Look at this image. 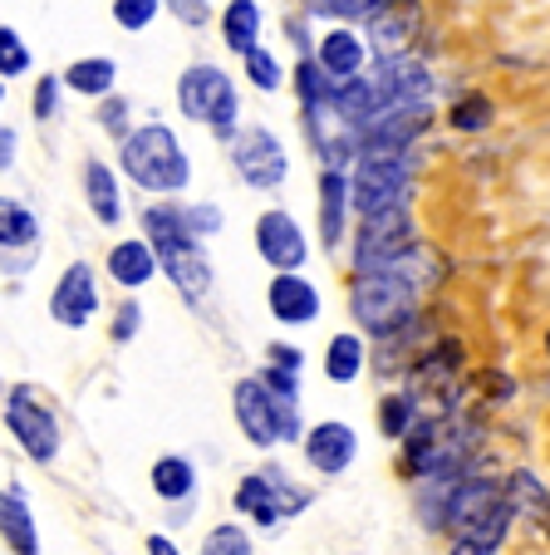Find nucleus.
I'll list each match as a JSON object with an SVG mask.
<instances>
[{
  "label": "nucleus",
  "mask_w": 550,
  "mask_h": 555,
  "mask_svg": "<svg viewBox=\"0 0 550 555\" xmlns=\"http://www.w3.org/2000/svg\"><path fill=\"white\" fill-rule=\"evenodd\" d=\"M118 168L133 188H143L148 197H182L192 188V157L177 138V128L167 124H138L133 133L118 143Z\"/></svg>",
  "instance_id": "f257e3e1"
},
{
  "label": "nucleus",
  "mask_w": 550,
  "mask_h": 555,
  "mask_svg": "<svg viewBox=\"0 0 550 555\" xmlns=\"http://www.w3.org/2000/svg\"><path fill=\"white\" fill-rule=\"evenodd\" d=\"M349 310L369 335L388 339V335H398V330H408V320H413L418 285L408 281L404 271H363V275H354V285H349Z\"/></svg>",
  "instance_id": "f03ea898"
},
{
  "label": "nucleus",
  "mask_w": 550,
  "mask_h": 555,
  "mask_svg": "<svg viewBox=\"0 0 550 555\" xmlns=\"http://www.w3.org/2000/svg\"><path fill=\"white\" fill-rule=\"evenodd\" d=\"M177 108H182L188 124H202L217 138H231L241 118V89L227 69L202 60V64H188L182 79H177Z\"/></svg>",
  "instance_id": "7ed1b4c3"
},
{
  "label": "nucleus",
  "mask_w": 550,
  "mask_h": 555,
  "mask_svg": "<svg viewBox=\"0 0 550 555\" xmlns=\"http://www.w3.org/2000/svg\"><path fill=\"white\" fill-rule=\"evenodd\" d=\"M231 413H236L241 438H246L251 448H260V452L276 448V442L305 438L295 399H276L260 378H241V384L231 388Z\"/></svg>",
  "instance_id": "20e7f679"
},
{
  "label": "nucleus",
  "mask_w": 550,
  "mask_h": 555,
  "mask_svg": "<svg viewBox=\"0 0 550 555\" xmlns=\"http://www.w3.org/2000/svg\"><path fill=\"white\" fill-rule=\"evenodd\" d=\"M413 188V153H359L349 178V211L374 217V211L404 207Z\"/></svg>",
  "instance_id": "39448f33"
},
{
  "label": "nucleus",
  "mask_w": 550,
  "mask_h": 555,
  "mask_svg": "<svg viewBox=\"0 0 550 555\" xmlns=\"http://www.w3.org/2000/svg\"><path fill=\"white\" fill-rule=\"evenodd\" d=\"M413 251H418V227H413V217H408V207H388V211L363 217L359 236H354V266H359V275L394 271V266H404Z\"/></svg>",
  "instance_id": "423d86ee"
},
{
  "label": "nucleus",
  "mask_w": 550,
  "mask_h": 555,
  "mask_svg": "<svg viewBox=\"0 0 550 555\" xmlns=\"http://www.w3.org/2000/svg\"><path fill=\"white\" fill-rule=\"evenodd\" d=\"M5 428H11V438L25 448V457L40 462V467H50L54 457H60V418H54V409L40 399V388L35 384H15L11 393H5Z\"/></svg>",
  "instance_id": "0eeeda50"
},
{
  "label": "nucleus",
  "mask_w": 550,
  "mask_h": 555,
  "mask_svg": "<svg viewBox=\"0 0 550 555\" xmlns=\"http://www.w3.org/2000/svg\"><path fill=\"white\" fill-rule=\"evenodd\" d=\"M231 502H236V512L246 516V521L276 531L281 521H291L295 512H305V506H310V492H305V487H295L281 467H260V472H251V477H241Z\"/></svg>",
  "instance_id": "6e6552de"
},
{
  "label": "nucleus",
  "mask_w": 550,
  "mask_h": 555,
  "mask_svg": "<svg viewBox=\"0 0 550 555\" xmlns=\"http://www.w3.org/2000/svg\"><path fill=\"white\" fill-rule=\"evenodd\" d=\"M227 153H231L236 178L246 182L251 192H276L285 178H291V153H285V143L260 124L236 128V133L227 138Z\"/></svg>",
  "instance_id": "1a4fd4ad"
},
{
  "label": "nucleus",
  "mask_w": 550,
  "mask_h": 555,
  "mask_svg": "<svg viewBox=\"0 0 550 555\" xmlns=\"http://www.w3.org/2000/svg\"><path fill=\"white\" fill-rule=\"evenodd\" d=\"M157 271L172 281V291L197 310V305L212 300V285H217V271H212V256L197 236H172V242H157Z\"/></svg>",
  "instance_id": "9d476101"
},
{
  "label": "nucleus",
  "mask_w": 550,
  "mask_h": 555,
  "mask_svg": "<svg viewBox=\"0 0 550 555\" xmlns=\"http://www.w3.org/2000/svg\"><path fill=\"white\" fill-rule=\"evenodd\" d=\"M433 128V104H388L359 128V153H408Z\"/></svg>",
  "instance_id": "9b49d317"
},
{
  "label": "nucleus",
  "mask_w": 550,
  "mask_h": 555,
  "mask_svg": "<svg viewBox=\"0 0 550 555\" xmlns=\"http://www.w3.org/2000/svg\"><path fill=\"white\" fill-rule=\"evenodd\" d=\"M256 256L270 266V275H291L310 261V242H305L300 221L291 211L270 207L256 217Z\"/></svg>",
  "instance_id": "f8f14e48"
},
{
  "label": "nucleus",
  "mask_w": 550,
  "mask_h": 555,
  "mask_svg": "<svg viewBox=\"0 0 550 555\" xmlns=\"http://www.w3.org/2000/svg\"><path fill=\"white\" fill-rule=\"evenodd\" d=\"M44 251V231L25 202L0 197V271L5 275H25Z\"/></svg>",
  "instance_id": "ddd939ff"
},
{
  "label": "nucleus",
  "mask_w": 550,
  "mask_h": 555,
  "mask_svg": "<svg viewBox=\"0 0 550 555\" xmlns=\"http://www.w3.org/2000/svg\"><path fill=\"white\" fill-rule=\"evenodd\" d=\"M99 281H94V271L84 261H74V266H64L60 271V281H54V291H50V320L54 325H64V330H89L99 320Z\"/></svg>",
  "instance_id": "4468645a"
},
{
  "label": "nucleus",
  "mask_w": 550,
  "mask_h": 555,
  "mask_svg": "<svg viewBox=\"0 0 550 555\" xmlns=\"http://www.w3.org/2000/svg\"><path fill=\"white\" fill-rule=\"evenodd\" d=\"M300 448H305V462H310L320 477H340V472H349L354 457H359V433L340 418H324L305 433Z\"/></svg>",
  "instance_id": "2eb2a0df"
},
{
  "label": "nucleus",
  "mask_w": 550,
  "mask_h": 555,
  "mask_svg": "<svg viewBox=\"0 0 550 555\" xmlns=\"http://www.w3.org/2000/svg\"><path fill=\"white\" fill-rule=\"evenodd\" d=\"M418 25H423V5L418 0H388L369 15V44L379 50V60H394L408 54V44L418 40Z\"/></svg>",
  "instance_id": "dca6fc26"
},
{
  "label": "nucleus",
  "mask_w": 550,
  "mask_h": 555,
  "mask_svg": "<svg viewBox=\"0 0 550 555\" xmlns=\"http://www.w3.org/2000/svg\"><path fill=\"white\" fill-rule=\"evenodd\" d=\"M79 188H84V207H89V217L99 221V227H124L128 207H124V188H118V172L108 168L104 157H84L79 168Z\"/></svg>",
  "instance_id": "f3484780"
},
{
  "label": "nucleus",
  "mask_w": 550,
  "mask_h": 555,
  "mask_svg": "<svg viewBox=\"0 0 550 555\" xmlns=\"http://www.w3.org/2000/svg\"><path fill=\"white\" fill-rule=\"evenodd\" d=\"M266 305H270V314H276L281 325H315V320H320V291H315L300 271L270 275Z\"/></svg>",
  "instance_id": "a211bd4d"
},
{
  "label": "nucleus",
  "mask_w": 550,
  "mask_h": 555,
  "mask_svg": "<svg viewBox=\"0 0 550 555\" xmlns=\"http://www.w3.org/2000/svg\"><path fill=\"white\" fill-rule=\"evenodd\" d=\"M104 271L118 291H143L148 281H157V251L143 236H118L104 256Z\"/></svg>",
  "instance_id": "6ab92c4d"
},
{
  "label": "nucleus",
  "mask_w": 550,
  "mask_h": 555,
  "mask_svg": "<svg viewBox=\"0 0 550 555\" xmlns=\"http://www.w3.org/2000/svg\"><path fill=\"white\" fill-rule=\"evenodd\" d=\"M0 541H5L11 555H40V526H35V512L25 502L21 482L0 492Z\"/></svg>",
  "instance_id": "aec40b11"
},
{
  "label": "nucleus",
  "mask_w": 550,
  "mask_h": 555,
  "mask_svg": "<svg viewBox=\"0 0 550 555\" xmlns=\"http://www.w3.org/2000/svg\"><path fill=\"white\" fill-rule=\"evenodd\" d=\"M315 207H320V246H340L344 242V227H349V178L334 168L320 172V188H315Z\"/></svg>",
  "instance_id": "412c9836"
},
{
  "label": "nucleus",
  "mask_w": 550,
  "mask_h": 555,
  "mask_svg": "<svg viewBox=\"0 0 550 555\" xmlns=\"http://www.w3.org/2000/svg\"><path fill=\"white\" fill-rule=\"evenodd\" d=\"M315 64L330 74L334 85H344V79H359V74L369 69V44H363L354 30H330L320 44H315Z\"/></svg>",
  "instance_id": "4be33fe9"
},
{
  "label": "nucleus",
  "mask_w": 550,
  "mask_h": 555,
  "mask_svg": "<svg viewBox=\"0 0 550 555\" xmlns=\"http://www.w3.org/2000/svg\"><path fill=\"white\" fill-rule=\"evenodd\" d=\"M60 85L79 99H108L118 85V64L108 60V54H84V60H74L69 69L60 74Z\"/></svg>",
  "instance_id": "5701e85b"
},
{
  "label": "nucleus",
  "mask_w": 550,
  "mask_h": 555,
  "mask_svg": "<svg viewBox=\"0 0 550 555\" xmlns=\"http://www.w3.org/2000/svg\"><path fill=\"white\" fill-rule=\"evenodd\" d=\"M330 108L344 118V124L359 133L369 118L379 114V94H374V79L369 74H359V79H344V85H334V94H330Z\"/></svg>",
  "instance_id": "b1692460"
},
{
  "label": "nucleus",
  "mask_w": 550,
  "mask_h": 555,
  "mask_svg": "<svg viewBox=\"0 0 550 555\" xmlns=\"http://www.w3.org/2000/svg\"><path fill=\"white\" fill-rule=\"evenodd\" d=\"M221 44L231 54H251L260 44V5L256 0H231L221 11Z\"/></svg>",
  "instance_id": "393cba45"
},
{
  "label": "nucleus",
  "mask_w": 550,
  "mask_h": 555,
  "mask_svg": "<svg viewBox=\"0 0 550 555\" xmlns=\"http://www.w3.org/2000/svg\"><path fill=\"white\" fill-rule=\"evenodd\" d=\"M148 482H153V492L163 496V502H188V496L197 492V467H192L188 457L167 452V457H157V462H153Z\"/></svg>",
  "instance_id": "a878e982"
},
{
  "label": "nucleus",
  "mask_w": 550,
  "mask_h": 555,
  "mask_svg": "<svg viewBox=\"0 0 550 555\" xmlns=\"http://www.w3.org/2000/svg\"><path fill=\"white\" fill-rule=\"evenodd\" d=\"M359 374H363V339L354 330H344V335H334L324 345V378L330 384H354Z\"/></svg>",
  "instance_id": "bb28decb"
},
{
  "label": "nucleus",
  "mask_w": 550,
  "mask_h": 555,
  "mask_svg": "<svg viewBox=\"0 0 550 555\" xmlns=\"http://www.w3.org/2000/svg\"><path fill=\"white\" fill-rule=\"evenodd\" d=\"M241 64H246V85L251 89H260V94H276V89H285V64L276 60V50L256 44L251 54H241Z\"/></svg>",
  "instance_id": "cd10ccee"
},
{
  "label": "nucleus",
  "mask_w": 550,
  "mask_h": 555,
  "mask_svg": "<svg viewBox=\"0 0 550 555\" xmlns=\"http://www.w3.org/2000/svg\"><path fill=\"white\" fill-rule=\"evenodd\" d=\"M30 44L21 40V30L15 25H0V85H11V79H21V74H30Z\"/></svg>",
  "instance_id": "c85d7f7f"
},
{
  "label": "nucleus",
  "mask_w": 550,
  "mask_h": 555,
  "mask_svg": "<svg viewBox=\"0 0 550 555\" xmlns=\"http://www.w3.org/2000/svg\"><path fill=\"white\" fill-rule=\"evenodd\" d=\"M413 423H418L413 393H388V399L379 403V433H384V438H408Z\"/></svg>",
  "instance_id": "c756f323"
},
{
  "label": "nucleus",
  "mask_w": 550,
  "mask_h": 555,
  "mask_svg": "<svg viewBox=\"0 0 550 555\" xmlns=\"http://www.w3.org/2000/svg\"><path fill=\"white\" fill-rule=\"evenodd\" d=\"M295 85H300V108L330 104V94H334V79H330V74H324L315 60H300V64H295Z\"/></svg>",
  "instance_id": "7c9ffc66"
},
{
  "label": "nucleus",
  "mask_w": 550,
  "mask_h": 555,
  "mask_svg": "<svg viewBox=\"0 0 550 555\" xmlns=\"http://www.w3.org/2000/svg\"><path fill=\"white\" fill-rule=\"evenodd\" d=\"M197 555H256V551H251V535H246V526L227 521V526H212V531H207V541H202V551H197Z\"/></svg>",
  "instance_id": "2f4dec72"
},
{
  "label": "nucleus",
  "mask_w": 550,
  "mask_h": 555,
  "mask_svg": "<svg viewBox=\"0 0 550 555\" xmlns=\"http://www.w3.org/2000/svg\"><path fill=\"white\" fill-rule=\"evenodd\" d=\"M157 11H163V0H114V25L128 35H143L157 21Z\"/></svg>",
  "instance_id": "473e14b6"
},
{
  "label": "nucleus",
  "mask_w": 550,
  "mask_h": 555,
  "mask_svg": "<svg viewBox=\"0 0 550 555\" xmlns=\"http://www.w3.org/2000/svg\"><path fill=\"white\" fill-rule=\"evenodd\" d=\"M384 0H310V15H324V21H369Z\"/></svg>",
  "instance_id": "72a5a7b5"
},
{
  "label": "nucleus",
  "mask_w": 550,
  "mask_h": 555,
  "mask_svg": "<svg viewBox=\"0 0 550 555\" xmlns=\"http://www.w3.org/2000/svg\"><path fill=\"white\" fill-rule=\"evenodd\" d=\"M99 124L108 128V133L124 143L128 133H133V104H128L124 94H108V99H99Z\"/></svg>",
  "instance_id": "f704fd0d"
},
{
  "label": "nucleus",
  "mask_w": 550,
  "mask_h": 555,
  "mask_svg": "<svg viewBox=\"0 0 550 555\" xmlns=\"http://www.w3.org/2000/svg\"><path fill=\"white\" fill-rule=\"evenodd\" d=\"M447 118H452V128H462V133H477V128L491 124V104L482 94H468V99H457Z\"/></svg>",
  "instance_id": "c9c22d12"
},
{
  "label": "nucleus",
  "mask_w": 550,
  "mask_h": 555,
  "mask_svg": "<svg viewBox=\"0 0 550 555\" xmlns=\"http://www.w3.org/2000/svg\"><path fill=\"white\" fill-rule=\"evenodd\" d=\"M138 330H143V305H138V300H118L114 320H108V339H114V345H133Z\"/></svg>",
  "instance_id": "e433bc0d"
},
{
  "label": "nucleus",
  "mask_w": 550,
  "mask_h": 555,
  "mask_svg": "<svg viewBox=\"0 0 550 555\" xmlns=\"http://www.w3.org/2000/svg\"><path fill=\"white\" fill-rule=\"evenodd\" d=\"M188 207V231L197 236V242H207V236H217L221 221H227V211L217 207V202H182Z\"/></svg>",
  "instance_id": "4c0bfd02"
},
{
  "label": "nucleus",
  "mask_w": 550,
  "mask_h": 555,
  "mask_svg": "<svg viewBox=\"0 0 550 555\" xmlns=\"http://www.w3.org/2000/svg\"><path fill=\"white\" fill-rule=\"evenodd\" d=\"M60 94H64L60 74H40V85H35V94H30V114L40 118V124L60 118Z\"/></svg>",
  "instance_id": "58836bf2"
},
{
  "label": "nucleus",
  "mask_w": 550,
  "mask_h": 555,
  "mask_svg": "<svg viewBox=\"0 0 550 555\" xmlns=\"http://www.w3.org/2000/svg\"><path fill=\"white\" fill-rule=\"evenodd\" d=\"M260 384H266L276 399H295V403H300V374H291V369L266 364V369H260Z\"/></svg>",
  "instance_id": "ea45409f"
},
{
  "label": "nucleus",
  "mask_w": 550,
  "mask_h": 555,
  "mask_svg": "<svg viewBox=\"0 0 550 555\" xmlns=\"http://www.w3.org/2000/svg\"><path fill=\"white\" fill-rule=\"evenodd\" d=\"M163 5H167V11H172L182 25H207V21H212V5H207V0H163Z\"/></svg>",
  "instance_id": "a19ab883"
},
{
  "label": "nucleus",
  "mask_w": 550,
  "mask_h": 555,
  "mask_svg": "<svg viewBox=\"0 0 550 555\" xmlns=\"http://www.w3.org/2000/svg\"><path fill=\"white\" fill-rule=\"evenodd\" d=\"M266 364H276V369H291V374H300L305 354H300V349H291V345H285V339H276V345L266 349Z\"/></svg>",
  "instance_id": "79ce46f5"
},
{
  "label": "nucleus",
  "mask_w": 550,
  "mask_h": 555,
  "mask_svg": "<svg viewBox=\"0 0 550 555\" xmlns=\"http://www.w3.org/2000/svg\"><path fill=\"white\" fill-rule=\"evenodd\" d=\"M15 157H21V133L11 124H0V172H11Z\"/></svg>",
  "instance_id": "37998d69"
},
{
  "label": "nucleus",
  "mask_w": 550,
  "mask_h": 555,
  "mask_svg": "<svg viewBox=\"0 0 550 555\" xmlns=\"http://www.w3.org/2000/svg\"><path fill=\"white\" fill-rule=\"evenodd\" d=\"M148 555H182V551H177L167 535H148Z\"/></svg>",
  "instance_id": "c03bdc74"
},
{
  "label": "nucleus",
  "mask_w": 550,
  "mask_h": 555,
  "mask_svg": "<svg viewBox=\"0 0 550 555\" xmlns=\"http://www.w3.org/2000/svg\"><path fill=\"white\" fill-rule=\"evenodd\" d=\"M452 555H487V551H482V545H472V541H457Z\"/></svg>",
  "instance_id": "a18cd8bd"
},
{
  "label": "nucleus",
  "mask_w": 550,
  "mask_h": 555,
  "mask_svg": "<svg viewBox=\"0 0 550 555\" xmlns=\"http://www.w3.org/2000/svg\"><path fill=\"white\" fill-rule=\"evenodd\" d=\"M0 108H5V85H0Z\"/></svg>",
  "instance_id": "49530a36"
},
{
  "label": "nucleus",
  "mask_w": 550,
  "mask_h": 555,
  "mask_svg": "<svg viewBox=\"0 0 550 555\" xmlns=\"http://www.w3.org/2000/svg\"><path fill=\"white\" fill-rule=\"evenodd\" d=\"M546 349H550V335H546Z\"/></svg>",
  "instance_id": "de8ad7c7"
}]
</instances>
